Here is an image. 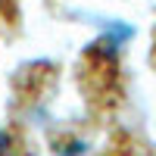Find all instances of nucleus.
<instances>
[{
    "label": "nucleus",
    "mask_w": 156,
    "mask_h": 156,
    "mask_svg": "<svg viewBox=\"0 0 156 156\" xmlns=\"http://www.w3.org/2000/svg\"><path fill=\"white\" fill-rule=\"evenodd\" d=\"M153 66H156V34H153Z\"/></svg>",
    "instance_id": "1"
}]
</instances>
